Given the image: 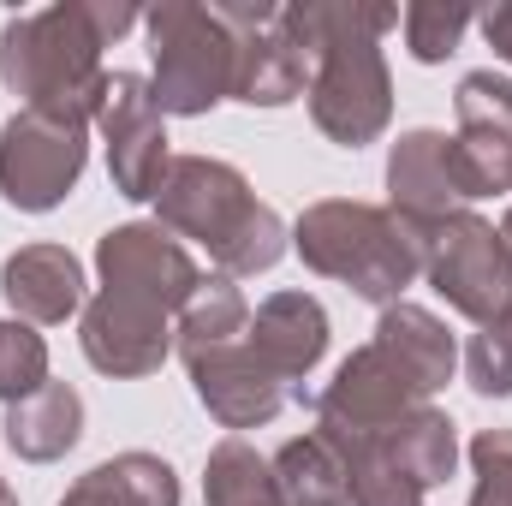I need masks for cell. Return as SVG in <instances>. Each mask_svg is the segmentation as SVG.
Returning a JSON list of instances; mask_svg holds the SVG:
<instances>
[{
    "label": "cell",
    "mask_w": 512,
    "mask_h": 506,
    "mask_svg": "<svg viewBox=\"0 0 512 506\" xmlns=\"http://www.w3.org/2000/svg\"><path fill=\"white\" fill-rule=\"evenodd\" d=\"M405 6L376 0H292L280 6V30L310 60V120L328 143L364 149L393 126V72L382 36L399 24Z\"/></svg>",
    "instance_id": "obj_1"
},
{
    "label": "cell",
    "mask_w": 512,
    "mask_h": 506,
    "mask_svg": "<svg viewBox=\"0 0 512 506\" xmlns=\"http://www.w3.org/2000/svg\"><path fill=\"white\" fill-rule=\"evenodd\" d=\"M143 12L131 0H54L42 12H18L0 30V84L24 96L30 114L96 126L108 96L102 48H114Z\"/></svg>",
    "instance_id": "obj_2"
},
{
    "label": "cell",
    "mask_w": 512,
    "mask_h": 506,
    "mask_svg": "<svg viewBox=\"0 0 512 506\" xmlns=\"http://www.w3.org/2000/svg\"><path fill=\"white\" fill-rule=\"evenodd\" d=\"M155 221L173 239H197L215 262V274H227V280L268 274L292 251L286 221L221 155H173V167H167V179L155 191Z\"/></svg>",
    "instance_id": "obj_3"
},
{
    "label": "cell",
    "mask_w": 512,
    "mask_h": 506,
    "mask_svg": "<svg viewBox=\"0 0 512 506\" xmlns=\"http://www.w3.org/2000/svg\"><path fill=\"white\" fill-rule=\"evenodd\" d=\"M292 251L310 274L352 286L364 304H399L405 286L423 274V233L405 227L387 203L358 197H322L292 221Z\"/></svg>",
    "instance_id": "obj_4"
},
{
    "label": "cell",
    "mask_w": 512,
    "mask_h": 506,
    "mask_svg": "<svg viewBox=\"0 0 512 506\" xmlns=\"http://www.w3.org/2000/svg\"><path fill=\"white\" fill-rule=\"evenodd\" d=\"M143 30H149V96L161 114H179V120H203L215 114L221 102H233V54H239V36L221 24L215 6H197V0H161L143 12Z\"/></svg>",
    "instance_id": "obj_5"
},
{
    "label": "cell",
    "mask_w": 512,
    "mask_h": 506,
    "mask_svg": "<svg viewBox=\"0 0 512 506\" xmlns=\"http://www.w3.org/2000/svg\"><path fill=\"white\" fill-rule=\"evenodd\" d=\"M423 274L429 286L447 298V310H459L465 322L489 328L512 304V256L507 239L489 215L459 209L441 227L423 233Z\"/></svg>",
    "instance_id": "obj_6"
},
{
    "label": "cell",
    "mask_w": 512,
    "mask_h": 506,
    "mask_svg": "<svg viewBox=\"0 0 512 506\" xmlns=\"http://www.w3.org/2000/svg\"><path fill=\"white\" fill-rule=\"evenodd\" d=\"M90 167V126H66L48 114L18 108L0 131V197L18 215L60 209Z\"/></svg>",
    "instance_id": "obj_7"
},
{
    "label": "cell",
    "mask_w": 512,
    "mask_h": 506,
    "mask_svg": "<svg viewBox=\"0 0 512 506\" xmlns=\"http://www.w3.org/2000/svg\"><path fill=\"white\" fill-rule=\"evenodd\" d=\"M429 399L387 364L376 346H358L352 358H340L334 381L310 399L316 429L328 441H382L387 429H399L411 411H423Z\"/></svg>",
    "instance_id": "obj_8"
},
{
    "label": "cell",
    "mask_w": 512,
    "mask_h": 506,
    "mask_svg": "<svg viewBox=\"0 0 512 506\" xmlns=\"http://www.w3.org/2000/svg\"><path fill=\"white\" fill-rule=\"evenodd\" d=\"M96 131L108 143V179L126 203H155L173 155H167V114L149 96V78L137 72H108V96Z\"/></svg>",
    "instance_id": "obj_9"
},
{
    "label": "cell",
    "mask_w": 512,
    "mask_h": 506,
    "mask_svg": "<svg viewBox=\"0 0 512 506\" xmlns=\"http://www.w3.org/2000/svg\"><path fill=\"white\" fill-rule=\"evenodd\" d=\"M209 6L239 36L233 102H245V108H286V102H298L310 90V60L280 30V6L274 0H209Z\"/></svg>",
    "instance_id": "obj_10"
},
{
    "label": "cell",
    "mask_w": 512,
    "mask_h": 506,
    "mask_svg": "<svg viewBox=\"0 0 512 506\" xmlns=\"http://www.w3.org/2000/svg\"><path fill=\"white\" fill-rule=\"evenodd\" d=\"M78 346L90 358V370L114 381L155 376L173 358V316L149 298H131L114 286H96L84 316H78Z\"/></svg>",
    "instance_id": "obj_11"
},
{
    "label": "cell",
    "mask_w": 512,
    "mask_h": 506,
    "mask_svg": "<svg viewBox=\"0 0 512 506\" xmlns=\"http://www.w3.org/2000/svg\"><path fill=\"white\" fill-rule=\"evenodd\" d=\"M96 274L102 286L131 292V298H149L161 304L167 316L185 310V298L197 292L203 268L191 262L185 239H173L161 221H126V227H108L96 239Z\"/></svg>",
    "instance_id": "obj_12"
},
{
    "label": "cell",
    "mask_w": 512,
    "mask_h": 506,
    "mask_svg": "<svg viewBox=\"0 0 512 506\" xmlns=\"http://www.w3.org/2000/svg\"><path fill=\"white\" fill-rule=\"evenodd\" d=\"M191 387L203 399V411L221 423V429H262L280 417V405L292 399V387L274 376L262 358L251 352V340H233V346H215V352H197L185 358Z\"/></svg>",
    "instance_id": "obj_13"
},
{
    "label": "cell",
    "mask_w": 512,
    "mask_h": 506,
    "mask_svg": "<svg viewBox=\"0 0 512 506\" xmlns=\"http://www.w3.org/2000/svg\"><path fill=\"white\" fill-rule=\"evenodd\" d=\"M387 209L417 233H429L465 209V197L453 185V161H447V131L417 126L387 149Z\"/></svg>",
    "instance_id": "obj_14"
},
{
    "label": "cell",
    "mask_w": 512,
    "mask_h": 506,
    "mask_svg": "<svg viewBox=\"0 0 512 506\" xmlns=\"http://www.w3.org/2000/svg\"><path fill=\"white\" fill-rule=\"evenodd\" d=\"M0 298L18 322L54 328L66 316H84L90 280H84V262L66 245H18L0 262Z\"/></svg>",
    "instance_id": "obj_15"
},
{
    "label": "cell",
    "mask_w": 512,
    "mask_h": 506,
    "mask_svg": "<svg viewBox=\"0 0 512 506\" xmlns=\"http://www.w3.org/2000/svg\"><path fill=\"white\" fill-rule=\"evenodd\" d=\"M328 310H322V298L316 292H298V286H286V292H268L262 304H256L251 328H245V340H251V352L274 370V376L286 381H304L322 358H328Z\"/></svg>",
    "instance_id": "obj_16"
},
{
    "label": "cell",
    "mask_w": 512,
    "mask_h": 506,
    "mask_svg": "<svg viewBox=\"0 0 512 506\" xmlns=\"http://www.w3.org/2000/svg\"><path fill=\"white\" fill-rule=\"evenodd\" d=\"M370 346H376L423 399H435V393L453 381V370H459V346H453L447 322H441L435 310L411 304V298L387 304L382 316H376V340H370Z\"/></svg>",
    "instance_id": "obj_17"
},
{
    "label": "cell",
    "mask_w": 512,
    "mask_h": 506,
    "mask_svg": "<svg viewBox=\"0 0 512 506\" xmlns=\"http://www.w3.org/2000/svg\"><path fill=\"white\" fill-rule=\"evenodd\" d=\"M0 429H6V447L24 465H54V459H66L84 441V399H78L72 381H48L30 399L6 405V423Z\"/></svg>",
    "instance_id": "obj_18"
},
{
    "label": "cell",
    "mask_w": 512,
    "mask_h": 506,
    "mask_svg": "<svg viewBox=\"0 0 512 506\" xmlns=\"http://www.w3.org/2000/svg\"><path fill=\"white\" fill-rule=\"evenodd\" d=\"M60 506H179V471L161 459V453H114L102 465H90Z\"/></svg>",
    "instance_id": "obj_19"
},
{
    "label": "cell",
    "mask_w": 512,
    "mask_h": 506,
    "mask_svg": "<svg viewBox=\"0 0 512 506\" xmlns=\"http://www.w3.org/2000/svg\"><path fill=\"white\" fill-rule=\"evenodd\" d=\"M268 465H274V483H280L286 506H352V471L322 429L292 435Z\"/></svg>",
    "instance_id": "obj_20"
},
{
    "label": "cell",
    "mask_w": 512,
    "mask_h": 506,
    "mask_svg": "<svg viewBox=\"0 0 512 506\" xmlns=\"http://www.w3.org/2000/svg\"><path fill=\"white\" fill-rule=\"evenodd\" d=\"M245 328H251V304H245L239 280L203 274L197 292L185 298V310L173 316V352L179 358H197V352H215V346L245 340Z\"/></svg>",
    "instance_id": "obj_21"
},
{
    "label": "cell",
    "mask_w": 512,
    "mask_h": 506,
    "mask_svg": "<svg viewBox=\"0 0 512 506\" xmlns=\"http://www.w3.org/2000/svg\"><path fill=\"white\" fill-rule=\"evenodd\" d=\"M382 453L429 495V489H441V483L459 471V423H453L447 411L423 405V411H411L399 429H387Z\"/></svg>",
    "instance_id": "obj_22"
},
{
    "label": "cell",
    "mask_w": 512,
    "mask_h": 506,
    "mask_svg": "<svg viewBox=\"0 0 512 506\" xmlns=\"http://www.w3.org/2000/svg\"><path fill=\"white\" fill-rule=\"evenodd\" d=\"M203 501L209 506H286L274 465L256 453L245 435H227L203 459Z\"/></svg>",
    "instance_id": "obj_23"
},
{
    "label": "cell",
    "mask_w": 512,
    "mask_h": 506,
    "mask_svg": "<svg viewBox=\"0 0 512 506\" xmlns=\"http://www.w3.org/2000/svg\"><path fill=\"white\" fill-rule=\"evenodd\" d=\"M352 471V506H423V489L382 453V441H334Z\"/></svg>",
    "instance_id": "obj_24"
},
{
    "label": "cell",
    "mask_w": 512,
    "mask_h": 506,
    "mask_svg": "<svg viewBox=\"0 0 512 506\" xmlns=\"http://www.w3.org/2000/svg\"><path fill=\"white\" fill-rule=\"evenodd\" d=\"M471 24H477L471 6H441V0H411V6L399 12L405 48H411L417 66H441V60H453Z\"/></svg>",
    "instance_id": "obj_25"
},
{
    "label": "cell",
    "mask_w": 512,
    "mask_h": 506,
    "mask_svg": "<svg viewBox=\"0 0 512 506\" xmlns=\"http://www.w3.org/2000/svg\"><path fill=\"white\" fill-rule=\"evenodd\" d=\"M48 381H54L48 376V340L30 322L0 316V405H18Z\"/></svg>",
    "instance_id": "obj_26"
},
{
    "label": "cell",
    "mask_w": 512,
    "mask_h": 506,
    "mask_svg": "<svg viewBox=\"0 0 512 506\" xmlns=\"http://www.w3.org/2000/svg\"><path fill=\"white\" fill-rule=\"evenodd\" d=\"M465 381L483 393V399H512V304L471 334L465 346Z\"/></svg>",
    "instance_id": "obj_27"
},
{
    "label": "cell",
    "mask_w": 512,
    "mask_h": 506,
    "mask_svg": "<svg viewBox=\"0 0 512 506\" xmlns=\"http://www.w3.org/2000/svg\"><path fill=\"white\" fill-rule=\"evenodd\" d=\"M471 477L465 506H512V429H483L471 441Z\"/></svg>",
    "instance_id": "obj_28"
},
{
    "label": "cell",
    "mask_w": 512,
    "mask_h": 506,
    "mask_svg": "<svg viewBox=\"0 0 512 506\" xmlns=\"http://www.w3.org/2000/svg\"><path fill=\"white\" fill-rule=\"evenodd\" d=\"M453 108H459V126L512 131V78H501V72H465Z\"/></svg>",
    "instance_id": "obj_29"
},
{
    "label": "cell",
    "mask_w": 512,
    "mask_h": 506,
    "mask_svg": "<svg viewBox=\"0 0 512 506\" xmlns=\"http://www.w3.org/2000/svg\"><path fill=\"white\" fill-rule=\"evenodd\" d=\"M477 24H483V36H489V48L501 54L512 66V0H501V6H489V12H477Z\"/></svg>",
    "instance_id": "obj_30"
},
{
    "label": "cell",
    "mask_w": 512,
    "mask_h": 506,
    "mask_svg": "<svg viewBox=\"0 0 512 506\" xmlns=\"http://www.w3.org/2000/svg\"><path fill=\"white\" fill-rule=\"evenodd\" d=\"M0 506H18V495H12V489H6V477H0Z\"/></svg>",
    "instance_id": "obj_31"
}]
</instances>
